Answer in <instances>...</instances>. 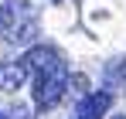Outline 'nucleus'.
Returning a JSON list of instances; mask_svg holds the SVG:
<instances>
[{
    "instance_id": "obj_6",
    "label": "nucleus",
    "mask_w": 126,
    "mask_h": 119,
    "mask_svg": "<svg viewBox=\"0 0 126 119\" xmlns=\"http://www.w3.org/2000/svg\"><path fill=\"white\" fill-rule=\"evenodd\" d=\"M0 119H7V112H3V109H0Z\"/></svg>"
},
{
    "instance_id": "obj_4",
    "label": "nucleus",
    "mask_w": 126,
    "mask_h": 119,
    "mask_svg": "<svg viewBox=\"0 0 126 119\" xmlns=\"http://www.w3.org/2000/svg\"><path fill=\"white\" fill-rule=\"evenodd\" d=\"M31 78V68H27V58L17 61H3L0 65V92L10 95V92H21V85Z\"/></svg>"
},
{
    "instance_id": "obj_1",
    "label": "nucleus",
    "mask_w": 126,
    "mask_h": 119,
    "mask_svg": "<svg viewBox=\"0 0 126 119\" xmlns=\"http://www.w3.org/2000/svg\"><path fill=\"white\" fill-rule=\"evenodd\" d=\"M27 68L34 85V109H55L68 92V61L55 44H34L27 48Z\"/></svg>"
},
{
    "instance_id": "obj_3",
    "label": "nucleus",
    "mask_w": 126,
    "mask_h": 119,
    "mask_svg": "<svg viewBox=\"0 0 126 119\" xmlns=\"http://www.w3.org/2000/svg\"><path fill=\"white\" fill-rule=\"evenodd\" d=\"M109 105H112V92L109 89H95V92L79 99V105L72 109V119H102L109 112Z\"/></svg>"
},
{
    "instance_id": "obj_2",
    "label": "nucleus",
    "mask_w": 126,
    "mask_h": 119,
    "mask_svg": "<svg viewBox=\"0 0 126 119\" xmlns=\"http://www.w3.org/2000/svg\"><path fill=\"white\" fill-rule=\"evenodd\" d=\"M38 38V10L31 0H3L0 3V41L17 44V48H34Z\"/></svg>"
},
{
    "instance_id": "obj_5",
    "label": "nucleus",
    "mask_w": 126,
    "mask_h": 119,
    "mask_svg": "<svg viewBox=\"0 0 126 119\" xmlns=\"http://www.w3.org/2000/svg\"><path fill=\"white\" fill-rule=\"evenodd\" d=\"M112 119H126V112H119V116H112Z\"/></svg>"
}]
</instances>
